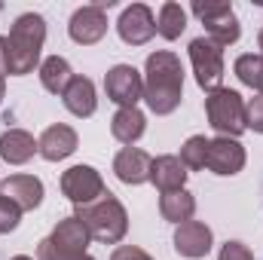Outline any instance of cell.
<instances>
[{
	"mask_svg": "<svg viewBox=\"0 0 263 260\" xmlns=\"http://www.w3.org/2000/svg\"><path fill=\"white\" fill-rule=\"evenodd\" d=\"M193 15L205 25V37L211 43H217L220 49L236 43L242 37V25L233 12V6L227 0H193Z\"/></svg>",
	"mask_w": 263,
	"mask_h": 260,
	"instance_id": "6",
	"label": "cell"
},
{
	"mask_svg": "<svg viewBox=\"0 0 263 260\" xmlns=\"http://www.w3.org/2000/svg\"><path fill=\"white\" fill-rule=\"evenodd\" d=\"M0 196L15 202L22 211H34L43 202V181L34 175H9L6 181H0Z\"/></svg>",
	"mask_w": 263,
	"mask_h": 260,
	"instance_id": "16",
	"label": "cell"
},
{
	"mask_svg": "<svg viewBox=\"0 0 263 260\" xmlns=\"http://www.w3.org/2000/svg\"><path fill=\"white\" fill-rule=\"evenodd\" d=\"M37 153V141L34 135L25 129H6L0 135V159L9 165H25L31 162Z\"/></svg>",
	"mask_w": 263,
	"mask_h": 260,
	"instance_id": "18",
	"label": "cell"
},
{
	"mask_svg": "<svg viewBox=\"0 0 263 260\" xmlns=\"http://www.w3.org/2000/svg\"><path fill=\"white\" fill-rule=\"evenodd\" d=\"M67 34H70V40L80 43V46H95V43L104 40V34H107V12L98 9L95 3L80 6V9L70 15V22H67Z\"/></svg>",
	"mask_w": 263,
	"mask_h": 260,
	"instance_id": "12",
	"label": "cell"
},
{
	"mask_svg": "<svg viewBox=\"0 0 263 260\" xmlns=\"http://www.w3.org/2000/svg\"><path fill=\"white\" fill-rule=\"evenodd\" d=\"M187 49H190V62H193V73H196L199 89H205V92L220 89V80H223V49L217 43H211L208 37L190 40Z\"/></svg>",
	"mask_w": 263,
	"mask_h": 260,
	"instance_id": "7",
	"label": "cell"
},
{
	"mask_svg": "<svg viewBox=\"0 0 263 260\" xmlns=\"http://www.w3.org/2000/svg\"><path fill=\"white\" fill-rule=\"evenodd\" d=\"M159 214L168 220V224H187L193 220L196 214V199L190 190H172V193H162L159 196Z\"/></svg>",
	"mask_w": 263,
	"mask_h": 260,
	"instance_id": "20",
	"label": "cell"
},
{
	"mask_svg": "<svg viewBox=\"0 0 263 260\" xmlns=\"http://www.w3.org/2000/svg\"><path fill=\"white\" fill-rule=\"evenodd\" d=\"M110 260H153V257L138 245H120V248H114Z\"/></svg>",
	"mask_w": 263,
	"mask_h": 260,
	"instance_id": "29",
	"label": "cell"
},
{
	"mask_svg": "<svg viewBox=\"0 0 263 260\" xmlns=\"http://www.w3.org/2000/svg\"><path fill=\"white\" fill-rule=\"evenodd\" d=\"M211 242H214L211 227L202 224V220H187V224H181L175 230V251L187 260L205 257L211 251Z\"/></svg>",
	"mask_w": 263,
	"mask_h": 260,
	"instance_id": "13",
	"label": "cell"
},
{
	"mask_svg": "<svg viewBox=\"0 0 263 260\" xmlns=\"http://www.w3.org/2000/svg\"><path fill=\"white\" fill-rule=\"evenodd\" d=\"M77 260H95V257H89V254H83V257H77Z\"/></svg>",
	"mask_w": 263,
	"mask_h": 260,
	"instance_id": "34",
	"label": "cell"
},
{
	"mask_svg": "<svg viewBox=\"0 0 263 260\" xmlns=\"http://www.w3.org/2000/svg\"><path fill=\"white\" fill-rule=\"evenodd\" d=\"M245 147L236 138H211L208 141V156H205V169L220 175V178H233L245 169Z\"/></svg>",
	"mask_w": 263,
	"mask_h": 260,
	"instance_id": "9",
	"label": "cell"
},
{
	"mask_svg": "<svg viewBox=\"0 0 263 260\" xmlns=\"http://www.w3.org/2000/svg\"><path fill=\"white\" fill-rule=\"evenodd\" d=\"M18 220H22V208L15 202H9L6 196H0V236L12 233L18 227Z\"/></svg>",
	"mask_w": 263,
	"mask_h": 260,
	"instance_id": "26",
	"label": "cell"
},
{
	"mask_svg": "<svg viewBox=\"0 0 263 260\" xmlns=\"http://www.w3.org/2000/svg\"><path fill=\"white\" fill-rule=\"evenodd\" d=\"M208 141H211V138H205V135H193V138H187V141H184V147H181V156H178V159L184 162V169H190V172L205 169Z\"/></svg>",
	"mask_w": 263,
	"mask_h": 260,
	"instance_id": "25",
	"label": "cell"
},
{
	"mask_svg": "<svg viewBox=\"0 0 263 260\" xmlns=\"http://www.w3.org/2000/svg\"><path fill=\"white\" fill-rule=\"evenodd\" d=\"M73 217L89 230V236L101 245H120L129 233V214L123 208V202L110 190L98 196L95 202H86V205H77Z\"/></svg>",
	"mask_w": 263,
	"mask_h": 260,
	"instance_id": "2",
	"label": "cell"
},
{
	"mask_svg": "<svg viewBox=\"0 0 263 260\" xmlns=\"http://www.w3.org/2000/svg\"><path fill=\"white\" fill-rule=\"evenodd\" d=\"M117 34L129 46L150 43L153 34H156V18H153L150 6L147 3H132V6H126L123 15H120V22H117Z\"/></svg>",
	"mask_w": 263,
	"mask_h": 260,
	"instance_id": "10",
	"label": "cell"
},
{
	"mask_svg": "<svg viewBox=\"0 0 263 260\" xmlns=\"http://www.w3.org/2000/svg\"><path fill=\"white\" fill-rule=\"evenodd\" d=\"M73 77H77V73L70 70L67 59H62V55H49V59L40 62V83H43V89L52 92V95H65Z\"/></svg>",
	"mask_w": 263,
	"mask_h": 260,
	"instance_id": "22",
	"label": "cell"
},
{
	"mask_svg": "<svg viewBox=\"0 0 263 260\" xmlns=\"http://www.w3.org/2000/svg\"><path fill=\"white\" fill-rule=\"evenodd\" d=\"M236 77L245 83V86H251V89H257L263 95V55H254V52H245V55H239L236 59Z\"/></svg>",
	"mask_w": 263,
	"mask_h": 260,
	"instance_id": "24",
	"label": "cell"
},
{
	"mask_svg": "<svg viewBox=\"0 0 263 260\" xmlns=\"http://www.w3.org/2000/svg\"><path fill=\"white\" fill-rule=\"evenodd\" d=\"M257 49H260L257 55H263V28H260V34H257Z\"/></svg>",
	"mask_w": 263,
	"mask_h": 260,
	"instance_id": "31",
	"label": "cell"
},
{
	"mask_svg": "<svg viewBox=\"0 0 263 260\" xmlns=\"http://www.w3.org/2000/svg\"><path fill=\"white\" fill-rule=\"evenodd\" d=\"M89 242H92L89 230L70 214L59 220V227L37 245V260H77L86 254Z\"/></svg>",
	"mask_w": 263,
	"mask_h": 260,
	"instance_id": "5",
	"label": "cell"
},
{
	"mask_svg": "<svg viewBox=\"0 0 263 260\" xmlns=\"http://www.w3.org/2000/svg\"><path fill=\"white\" fill-rule=\"evenodd\" d=\"M9 77V46H6V37H0V80Z\"/></svg>",
	"mask_w": 263,
	"mask_h": 260,
	"instance_id": "30",
	"label": "cell"
},
{
	"mask_svg": "<svg viewBox=\"0 0 263 260\" xmlns=\"http://www.w3.org/2000/svg\"><path fill=\"white\" fill-rule=\"evenodd\" d=\"M184 98V65L175 52L159 49L144 65V101L156 117H168Z\"/></svg>",
	"mask_w": 263,
	"mask_h": 260,
	"instance_id": "1",
	"label": "cell"
},
{
	"mask_svg": "<svg viewBox=\"0 0 263 260\" xmlns=\"http://www.w3.org/2000/svg\"><path fill=\"white\" fill-rule=\"evenodd\" d=\"M184 31H187V9L181 3H172V0L162 3L159 15H156V34L165 40H178Z\"/></svg>",
	"mask_w": 263,
	"mask_h": 260,
	"instance_id": "23",
	"label": "cell"
},
{
	"mask_svg": "<svg viewBox=\"0 0 263 260\" xmlns=\"http://www.w3.org/2000/svg\"><path fill=\"white\" fill-rule=\"evenodd\" d=\"M104 190H107V187H104L101 175H98L92 165H70L65 175H62V193H65L73 205L95 202Z\"/></svg>",
	"mask_w": 263,
	"mask_h": 260,
	"instance_id": "11",
	"label": "cell"
},
{
	"mask_svg": "<svg viewBox=\"0 0 263 260\" xmlns=\"http://www.w3.org/2000/svg\"><path fill=\"white\" fill-rule=\"evenodd\" d=\"M245 120H248V129H254L257 135H263V95L251 98L245 104Z\"/></svg>",
	"mask_w": 263,
	"mask_h": 260,
	"instance_id": "28",
	"label": "cell"
},
{
	"mask_svg": "<svg viewBox=\"0 0 263 260\" xmlns=\"http://www.w3.org/2000/svg\"><path fill=\"white\" fill-rule=\"evenodd\" d=\"M46 43V18L40 12H22L6 37L9 46V73L12 77H25L34 73V67L40 65V52Z\"/></svg>",
	"mask_w": 263,
	"mask_h": 260,
	"instance_id": "3",
	"label": "cell"
},
{
	"mask_svg": "<svg viewBox=\"0 0 263 260\" xmlns=\"http://www.w3.org/2000/svg\"><path fill=\"white\" fill-rule=\"evenodd\" d=\"M205 117L211 123V129L217 132V138H239L248 129L245 120V101L236 89H214L205 95Z\"/></svg>",
	"mask_w": 263,
	"mask_h": 260,
	"instance_id": "4",
	"label": "cell"
},
{
	"mask_svg": "<svg viewBox=\"0 0 263 260\" xmlns=\"http://www.w3.org/2000/svg\"><path fill=\"white\" fill-rule=\"evenodd\" d=\"M104 92L120 107H138V101L144 98V77L132 65H114L104 73Z\"/></svg>",
	"mask_w": 263,
	"mask_h": 260,
	"instance_id": "8",
	"label": "cell"
},
{
	"mask_svg": "<svg viewBox=\"0 0 263 260\" xmlns=\"http://www.w3.org/2000/svg\"><path fill=\"white\" fill-rule=\"evenodd\" d=\"M12 260H34V257H28V254H15Z\"/></svg>",
	"mask_w": 263,
	"mask_h": 260,
	"instance_id": "33",
	"label": "cell"
},
{
	"mask_svg": "<svg viewBox=\"0 0 263 260\" xmlns=\"http://www.w3.org/2000/svg\"><path fill=\"white\" fill-rule=\"evenodd\" d=\"M147 129V117L138 110V107H120L110 120V135L120 141V144H135Z\"/></svg>",
	"mask_w": 263,
	"mask_h": 260,
	"instance_id": "21",
	"label": "cell"
},
{
	"mask_svg": "<svg viewBox=\"0 0 263 260\" xmlns=\"http://www.w3.org/2000/svg\"><path fill=\"white\" fill-rule=\"evenodd\" d=\"M3 95H6V86H3V80H0V101H3Z\"/></svg>",
	"mask_w": 263,
	"mask_h": 260,
	"instance_id": "32",
	"label": "cell"
},
{
	"mask_svg": "<svg viewBox=\"0 0 263 260\" xmlns=\"http://www.w3.org/2000/svg\"><path fill=\"white\" fill-rule=\"evenodd\" d=\"M217 260H254V254H251V248H248L245 242L230 239V242H223V245H220Z\"/></svg>",
	"mask_w": 263,
	"mask_h": 260,
	"instance_id": "27",
	"label": "cell"
},
{
	"mask_svg": "<svg viewBox=\"0 0 263 260\" xmlns=\"http://www.w3.org/2000/svg\"><path fill=\"white\" fill-rule=\"evenodd\" d=\"M150 165H153V156L144 153L141 147H123L114 156V175L129 187H138V184L150 181Z\"/></svg>",
	"mask_w": 263,
	"mask_h": 260,
	"instance_id": "14",
	"label": "cell"
},
{
	"mask_svg": "<svg viewBox=\"0 0 263 260\" xmlns=\"http://www.w3.org/2000/svg\"><path fill=\"white\" fill-rule=\"evenodd\" d=\"M77 144H80L77 132L70 126H65V123H55V126L43 129V135L37 138V153L46 162H62V159H67L77 150Z\"/></svg>",
	"mask_w": 263,
	"mask_h": 260,
	"instance_id": "15",
	"label": "cell"
},
{
	"mask_svg": "<svg viewBox=\"0 0 263 260\" xmlns=\"http://www.w3.org/2000/svg\"><path fill=\"white\" fill-rule=\"evenodd\" d=\"M62 98H65V107L73 114V117H80V120H86V117H92V114L98 110L95 83H92L89 77H73Z\"/></svg>",
	"mask_w": 263,
	"mask_h": 260,
	"instance_id": "19",
	"label": "cell"
},
{
	"mask_svg": "<svg viewBox=\"0 0 263 260\" xmlns=\"http://www.w3.org/2000/svg\"><path fill=\"white\" fill-rule=\"evenodd\" d=\"M187 169L178 156L165 153V156H156L153 165H150V184L159 190V193H172V190H184V181H187Z\"/></svg>",
	"mask_w": 263,
	"mask_h": 260,
	"instance_id": "17",
	"label": "cell"
}]
</instances>
